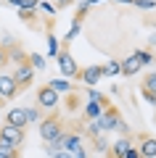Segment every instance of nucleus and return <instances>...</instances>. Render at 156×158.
I'll return each mask as SVG.
<instances>
[{"label": "nucleus", "mask_w": 156, "mask_h": 158, "mask_svg": "<svg viewBox=\"0 0 156 158\" xmlns=\"http://www.w3.org/2000/svg\"><path fill=\"white\" fill-rule=\"evenodd\" d=\"M66 132V127H64V118L58 116L56 111L50 113V116H45L42 121H40V137H42L45 142H53V140H58V137Z\"/></svg>", "instance_id": "f257e3e1"}, {"label": "nucleus", "mask_w": 156, "mask_h": 158, "mask_svg": "<svg viewBox=\"0 0 156 158\" xmlns=\"http://www.w3.org/2000/svg\"><path fill=\"white\" fill-rule=\"evenodd\" d=\"M122 121H124L122 113H119V108H114V106L103 108V111H100V116H98V118H93V124L98 127L100 135H103V132H117Z\"/></svg>", "instance_id": "f03ea898"}, {"label": "nucleus", "mask_w": 156, "mask_h": 158, "mask_svg": "<svg viewBox=\"0 0 156 158\" xmlns=\"http://www.w3.org/2000/svg\"><path fill=\"white\" fill-rule=\"evenodd\" d=\"M58 103H61V95H58L56 90H50L48 85H42V87H37V108L40 111H56L58 108Z\"/></svg>", "instance_id": "7ed1b4c3"}, {"label": "nucleus", "mask_w": 156, "mask_h": 158, "mask_svg": "<svg viewBox=\"0 0 156 158\" xmlns=\"http://www.w3.org/2000/svg\"><path fill=\"white\" fill-rule=\"evenodd\" d=\"M56 61H58V71H61V77H66V79L77 77L79 66H77V61L72 58V53H69L66 48H58V53H56Z\"/></svg>", "instance_id": "20e7f679"}, {"label": "nucleus", "mask_w": 156, "mask_h": 158, "mask_svg": "<svg viewBox=\"0 0 156 158\" xmlns=\"http://www.w3.org/2000/svg\"><path fill=\"white\" fill-rule=\"evenodd\" d=\"M11 77L16 79V87H19V92H21V90H27V87L32 85L34 69L29 66V63H19V66H13V74H11Z\"/></svg>", "instance_id": "39448f33"}, {"label": "nucleus", "mask_w": 156, "mask_h": 158, "mask_svg": "<svg viewBox=\"0 0 156 158\" xmlns=\"http://www.w3.org/2000/svg\"><path fill=\"white\" fill-rule=\"evenodd\" d=\"M103 77H106V74H103V66H85V69L77 71V79L82 85H87V87H95Z\"/></svg>", "instance_id": "423d86ee"}, {"label": "nucleus", "mask_w": 156, "mask_h": 158, "mask_svg": "<svg viewBox=\"0 0 156 158\" xmlns=\"http://www.w3.org/2000/svg\"><path fill=\"white\" fill-rule=\"evenodd\" d=\"M0 137H3V140H8L11 145H16V148H21L24 140H27L24 129H19V127H13V124H3V127H0Z\"/></svg>", "instance_id": "0eeeda50"}, {"label": "nucleus", "mask_w": 156, "mask_h": 158, "mask_svg": "<svg viewBox=\"0 0 156 158\" xmlns=\"http://www.w3.org/2000/svg\"><path fill=\"white\" fill-rule=\"evenodd\" d=\"M130 148H132V137H130V135H122L117 142H111V145H109L106 158H122L124 150H130Z\"/></svg>", "instance_id": "6e6552de"}, {"label": "nucleus", "mask_w": 156, "mask_h": 158, "mask_svg": "<svg viewBox=\"0 0 156 158\" xmlns=\"http://www.w3.org/2000/svg\"><path fill=\"white\" fill-rule=\"evenodd\" d=\"M140 69H143V63H140V58L135 56V53L119 61V74H122V77H135Z\"/></svg>", "instance_id": "1a4fd4ad"}, {"label": "nucleus", "mask_w": 156, "mask_h": 158, "mask_svg": "<svg viewBox=\"0 0 156 158\" xmlns=\"http://www.w3.org/2000/svg\"><path fill=\"white\" fill-rule=\"evenodd\" d=\"M138 153H140V158H156V137L140 135L138 137Z\"/></svg>", "instance_id": "9d476101"}, {"label": "nucleus", "mask_w": 156, "mask_h": 158, "mask_svg": "<svg viewBox=\"0 0 156 158\" xmlns=\"http://www.w3.org/2000/svg\"><path fill=\"white\" fill-rule=\"evenodd\" d=\"M0 95L6 100H13L19 95V87H16V79L11 74H0Z\"/></svg>", "instance_id": "9b49d317"}, {"label": "nucleus", "mask_w": 156, "mask_h": 158, "mask_svg": "<svg viewBox=\"0 0 156 158\" xmlns=\"http://www.w3.org/2000/svg\"><path fill=\"white\" fill-rule=\"evenodd\" d=\"M6 56H8V63H13V66H19V63H27L29 53H24L21 45H13V42H6Z\"/></svg>", "instance_id": "f8f14e48"}, {"label": "nucleus", "mask_w": 156, "mask_h": 158, "mask_svg": "<svg viewBox=\"0 0 156 158\" xmlns=\"http://www.w3.org/2000/svg\"><path fill=\"white\" fill-rule=\"evenodd\" d=\"M6 124H13V127H19V129H27V111L24 108H11V111L6 113Z\"/></svg>", "instance_id": "ddd939ff"}, {"label": "nucleus", "mask_w": 156, "mask_h": 158, "mask_svg": "<svg viewBox=\"0 0 156 158\" xmlns=\"http://www.w3.org/2000/svg\"><path fill=\"white\" fill-rule=\"evenodd\" d=\"M48 87H50V90H56L58 95H61V92H74V87H72V82H69V79H50Z\"/></svg>", "instance_id": "4468645a"}, {"label": "nucleus", "mask_w": 156, "mask_h": 158, "mask_svg": "<svg viewBox=\"0 0 156 158\" xmlns=\"http://www.w3.org/2000/svg\"><path fill=\"white\" fill-rule=\"evenodd\" d=\"M90 142H93V150H95V153H106V150H109V145H111V142H109L103 135H95V137H90Z\"/></svg>", "instance_id": "2eb2a0df"}, {"label": "nucleus", "mask_w": 156, "mask_h": 158, "mask_svg": "<svg viewBox=\"0 0 156 158\" xmlns=\"http://www.w3.org/2000/svg\"><path fill=\"white\" fill-rule=\"evenodd\" d=\"M100 111H103V106L90 100L87 106H85V118H87V121H93V118H98V116H100Z\"/></svg>", "instance_id": "dca6fc26"}, {"label": "nucleus", "mask_w": 156, "mask_h": 158, "mask_svg": "<svg viewBox=\"0 0 156 158\" xmlns=\"http://www.w3.org/2000/svg\"><path fill=\"white\" fill-rule=\"evenodd\" d=\"M27 63H29V66L34 69V71H42V69H45V58L40 56V53H29V58H27Z\"/></svg>", "instance_id": "f3484780"}, {"label": "nucleus", "mask_w": 156, "mask_h": 158, "mask_svg": "<svg viewBox=\"0 0 156 158\" xmlns=\"http://www.w3.org/2000/svg\"><path fill=\"white\" fill-rule=\"evenodd\" d=\"M79 29H82V19H77V16H74V21H72V29L66 32V37H64V42H72V40H74V37L79 34Z\"/></svg>", "instance_id": "a211bd4d"}, {"label": "nucleus", "mask_w": 156, "mask_h": 158, "mask_svg": "<svg viewBox=\"0 0 156 158\" xmlns=\"http://www.w3.org/2000/svg\"><path fill=\"white\" fill-rule=\"evenodd\" d=\"M140 90L154 92V95H156V74H148V77H143V85H140Z\"/></svg>", "instance_id": "6ab92c4d"}, {"label": "nucleus", "mask_w": 156, "mask_h": 158, "mask_svg": "<svg viewBox=\"0 0 156 158\" xmlns=\"http://www.w3.org/2000/svg\"><path fill=\"white\" fill-rule=\"evenodd\" d=\"M103 74H106V77H117L119 74V61H109L106 66H103Z\"/></svg>", "instance_id": "aec40b11"}, {"label": "nucleus", "mask_w": 156, "mask_h": 158, "mask_svg": "<svg viewBox=\"0 0 156 158\" xmlns=\"http://www.w3.org/2000/svg\"><path fill=\"white\" fill-rule=\"evenodd\" d=\"M27 111V121L32 124V121H42V113H40V108H24Z\"/></svg>", "instance_id": "412c9836"}, {"label": "nucleus", "mask_w": 156, "mask_h": 158, "mask_svg": "<svg viewBox=\"0 0 156 158\" xmlns=\"http://www.w3.org/2000/svg\"><path fill=\"white\" fill-rule=\"evenodd\" d=\"M135 56L140 58V63H143V66H148V63L154 61V53H151V50H135Z\"/></svg>", "instance_id": "4be33fe9"}, {"label": "nucleus", "mask_w": 156, "mask_h": 158, "mask_svg": "<svg viewBox=\"0 0 156 158\" xmlns=\"http://www.w3.org/2000/svg\"><path fill=\"white\" fill-rule=\"evenodd\" d=\"M19 8H21V11H37L40 0H21V6H19Z\"/></svg>", "instance_id": "5701e85b"}, {"label": "nucleus", "mask_w": 156, "mask_h": 158, "mask_svg": "<svg viewBox=\"0 0 156 158\" xmlns=\"http://www.w3.org/2000/svg\"><path fill=\"white\" fill-rule=\"evenodd\" d=\"M48 53L53 58H56V53H58V42H56V37H53V34H48Z\"/></svg>", "instance_id": "b1692460"}, {"label": "nucleus", "mask_w": 156, "mask_h": 158, "mask_svg": "<svg viewBox=\"0 0 156 158\" xmlns=\"http://www.w3.org/2000/svg\"><path fill=\"white\" fill-rule=\"evenodd\" d=\"M132 6H138V8H143V11H151V8L156 6L154 0H132Z\"/></svg>", "instance_id": "393cba45"}, {"label": "nucleus", "mask_w": 156, "mask_h": 158, "mask_svg": "<svg viewBox=\"0 0 156 158\" xmlns=\"http://www.w3.org/2000/svg\"><path fill=\"white\" fill-rule=\"evenodd\" d=\"M140 95H143V100H145V103L156 106V95H154V92H145V90H140Z\"/></svg>", "instance_id": "a878e982"}, {"label": "nucleus", "mask_w": 156, "mask_h": 158, "mask_svg": "<svg viewBox=\"0 0 156 158\" xmlns=\"http://www.w3.org/2000/svg\"><path fill=\"white\" fill-rule=\"evenodd\" d=\"M122 158H140V153H138V148L132 145L130 150H124V156H122Z\"/></svg>", "instance_id": "bb28decb"}, {"label": "nucleus", "mask_w": 156, "mask_h": 158, "mask_svg": "<svg viewBox=\"0 0 156 158\" xmlns=\"http://www.w3.org/2000/svg\"><path fill=\"white\" fill-rule=\"evenodd\" d=\"M0 158H21L19 150H0Z\"/></svg>", "instance_id": "cd10ccee"}, {"label": "nucleus", "mask_w": 156, "mask_h": 158, "mask_svg": "<svg viewBox=\"0 0 156 158\" xmlns=\"http://www.w3.org/2000/svg\"><path fill=\"white\" fill-rule=\"evenodd\" d=\"M53 3H56V8H58V11H64V8H69V6H72L74 0H53Z\"/></svg>", "instance_id": "c85d7f7f"}, {"label": "nucleus", "mask_w": 156, "mask_h": 158, "mask_svg": "<svg viewBox=\"0 0 156 158\" xmlns=\"http://www.w3.org/2000/svg\"><path fill=\"white\" fill-rule=\"evenodd\" d=\"M6 63H8V56H6V48L0 45V69L6 66Z\"/></svg>", "instance_id": "c756f323"}, {"label": "nucleus", "mask_w": 156, "mask_h": 158, "mask_svg": "<svg viewBox=\"0 0 156 158\" xmlns=\"http://www.w3.org/2000/svg\"><path fill=\"white\" fill-rule=\"evenodd\" d=\"M53 158H74V153H69V150H61V153H56Z\"/></svg>", "instance_id": "7c9ffc66"}, {"label": "nucleus", "mask_w": 156, "mask_h": 158, "mask_svg": "<svg viewBox=\"0 0 156 158\" xmlns=\"http://www.w3.org/2000/svg\"><path fill=\"white\" fill-rule=\"evenodd\" d=\"M6 3H8V6H16V8L21 6V0H6Z\"/></svg>", "instance_id": "2f4dec72"}, {"label": "nucleus", "mask_w": 156, "mask_h": 158, "mask_svg": "<svg viewBox=\"0 0 156 158\" xmlns=\"http://www.w3.org/2000/svg\"><path fill=\"white\" fill-rule=\"evenodd\" d=\"M114 3H124V6H130V3H132V0H114Z\"/></svg>", "instance_id": "473e14b6"}, {"label": "nucleus", "mask_w": 156, "mask_h": 158, "mask_svg": "<svg viewBox=\"0 0 156 158\" xmlns=\"http://www.w3.org/2000/svg\"><path fill=\"white\" fill-rule=\"evenodd\" d=\"M3 106H6V98H3V95H0V108H3Z\"/></svg>", "instance_id": "72a5a7b5"}, {"label": "nucleus", "mask_w": 156, "mask_h": 158, "mask_svg": "<svg viewBox=\"0 0 156 158\" xmlns=\"http://www.w3.org/2000/svg\"><path fill=\"white\" fill-rule=\"evenodd\" d=\"M74 3H82V0H74Z\"/></svg>", "instance_id": "f704fd0d"}]
</instances>
